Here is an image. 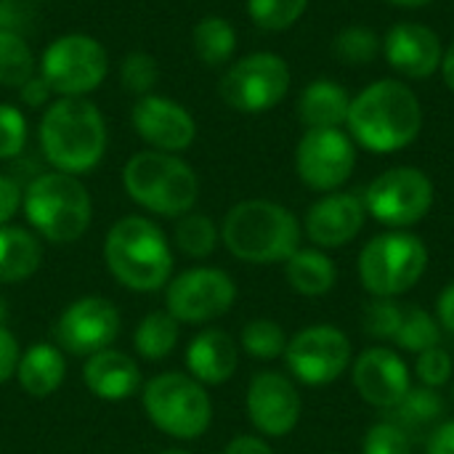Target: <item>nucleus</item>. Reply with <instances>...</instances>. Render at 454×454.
<instances>
[{"label": "nucleus", "instance_id": "f257e3e1", "mask_svg": "<svg viewBox=\"0 0 454 454\" xmlns=\"http://www.w3.org/2000/svg\"><path fill=\"white\" fill-rule=\"evenodd\" d=\"M354 141L375 154L407 149L423 128V109L415 90L399 80H378L351 98L346 120Z\"/></svg>", "mask_w": 454, "mask_h": 454}, {"label": "nucleus", "instance_id": "f03ea898", "mask_svg": "<svg viewBox=\"0 0 454 454\" xmlns=\"http://www.w3.org/2000/svg\"><path fill=\"white\" fill-rule=\"evenodd\" d=\"M104 261L112 277L136 293H157L168 287L173 274V253L165 231L144 218H120L104 242Z\"/></svg>", "mask_w": 454, "mask_h": 454}, {"label": "nucleus", "instance_id": "7ed1b4c3", "mask_svg": "<svg viewBox=\"0 0 454 454\" xmlns=\"http://www.w3.org/2000/svg\"><path fill=\"white\" fill-rule=\"evenodd\" d=\"M40 146L59 173L93 170L106 152V122L98 106L85 98L53 101L40 122Z\"/></svg>", "mask_w": 454, "mask_h": 454}, {"label": "nucleus", "instance_id": "20e7f679", "mask_svg": "<svg viewBox=\"0 0 454 454\" xmlns=\"http://www.w3.org/2000/svg\"><path fill=\"white\" fill-rule=\"evenodd\" d=\"M221 239L245 263H285L301 247V223L271 200H245L226 213Z\"/></svg>", "mask_w": 454, "mask_h": 454}, {"label": "nucleus", "instance_id": "39448f33", "mask_svg": "<svg viewBox=\"0 0 454 454\" xmlns=\"http://www.w3.org/2000/svg\"><path fill=\"white\" fill-rule=\"evenodd\" d=\"M24 215L32 229L56 245L77 242L90 226V194L77 176L69 173H40L24 189Z\"/></svg>", "mask_w": 454, "mask_h": 454}, {"label": "nucleus", "instance_id": "423d86ee", "mask_svg": "<svg viewBox=\"0 0 454 454\" xmlns=\"http://www.w3.org/2000/svg\"><path fill=\"white\" fill-rule=\"evenodd\" d=\"M122 186L130 200L149 213L181 218L192 213L200 181L194 170L168 152H138L122 170Z\"/></svg>", "mask_w": 454, "mask_h": 454}, {"label": "nucleus", "instance_id": "0eeeda50", "mask_svg": "<svg viewBox=\"0 0 454 454\" xmlns=\"http://www.w3.org/2000/svg\"><path fill=\"white\" fill-rule=\"evenodd\" d=\"M149 423L165 436L194 442L213 423V402L202 383L184 372H162L141 388Z\"/></svg>", "mask_w": 454, "mask_h": 454}, {"label": "nucleus", "instance_id": "6e6552de", "mask_svg": "<svg viewBox=\"0 0 454 454\" xmlns=\"http://www.w3.org/2000/svg\"><path fill=\"white\" fill-rule=\"evenodd\" d=\"M428 269V247L420 237L394 229L372 237L359 253V279L375 298L410 293Z\"/></svg>", "mask_w": 454, "mask_h": 454}, {"label": "nucleus", "instance_id": "1a4fd4ad", "mask_svg": "<svg viewBox=\"0 0 454 454\" xmlns=\"http://www.w3.org/2000/svg\"><path fill=\"white\" fill-rule=\"evenodd\" d=\"M109 69V59L104 45L90 35H64L56 37L40 64V77L51 85L61 98H80L96 90Z\"/></svg>", "mask_w": 454, "mask_h": 454}, {"label": "nucleus", "instance_id": "9d476101", "mask_svg": "<svg viewBox=\"0 0 454 454\" xmlns=\"http://www.w3.org/2000/svg\"><path fill=\"white\" fill-rule=\"evenodd\" d=\"M364 207L383 226H415L434 207V184L418 168H391L367 186Z\"/></svg>", "mask_w": 454, "mask_h": 454}, {"label": "nucleus", "instance_id": "9b49d317", "mask_svg": "<svg viewBox=\"0 0 454 454\" xmlns=\"http://www.w3.org/2000/svg\"><path fill=\"white\" fill-rule=\"evenodd\" d=\"M290 90V69L282 56L261 51L239 59L221 80L223 101L237 112L274 109Z\"/></svg>", "mask_w": 454, "mask_h": 454}, {"label": "nucleus", "instance_id": "f8f14e48", "mask_svg": "<svg viewBox=\"0 0 454 454\" xmlns=\"http://www.w3.org/2000/svg\"><path fill=\"white\" fill-rule=\"evenodd\" d=\"M237 301V285L234 279L210 266H197L165 287V311L181 325H205L218 317H223Z\"/></svg>", "mask_w": 454, "mask_h": 454}, {"label": "nucleus", "instance_id": "ddd939ff", "mask_svg": "<svg viewBox=\"0 0 454 454\" xmlns=\"http://www.w3.org/2000/svg\"><path fill=\"white\" fill-rule=\"evenodd\" d=\"M285 364L303 386H330L351 364V340L335 325H314L287 340Z\"/></svg>", "mask_w": 454, "mask_h": 454}, {"label": "nucleus", "instance_id": "4468645a", "mask_svg": "<svg viewBox=\"0 0 454 454\" xmlns=\"http://www.w3.org/2000/svg\"><path fill=\"white\" fill-rule=\"evenodd\" d=\"M356 165L354 141L340 128L306 130L295 149V170L301 181L314 192L340 189Z\"/></svg>", "mask_w": 454, "mask_h": 454}, {"label": "nucleus", "instance_id": "2eb2a0df", "mask_svg": "<svg viewBox=\"0 0 454 454\" xmlns=\"http://www.w3.org/2000/svg\"><path fill=\"white\" fill-rule=\"evenodd\" d=\"M56 346L64 354L72 356H93L104 348H112V343L120 335V311L112 301L88 295L69 303L59 322H56Z\"/></svg>", "mask_w": 454, "mask_h": 454}, {"label": "nucleus", "instance_id": "dca6fc26", "mask_svg": "<svg viewBox=\"0 0 454 454\" xmlns=\"http://www.w3.org/2000/svg\"><path fill=\"white\" fill-rule=\"evenodd\" d=\"M245 410L253 428L269 439H282L301 423L303 402L295 383L282 372H258L245 396Z\"/></svg>", "mask_w": 454, "mask_h": 454}, {"label": "nucleus", "instance_id": "f3484780", "mask_svg": "<svg viewBox=\"0 0 454 454\" xmlns=\"http://www.w3.org/2000/svg\"><path fill=\"white\" fill-rule=\"evenodd\" d=\"M351 378H354V388L359 391V396L370 407L386 410V412L394 410L404 399V394L412 388L410 367L394 348H386V346L367 348L364 354H359V359L354 362Z\"/></svg>", "mask_w": 454, "mask_h": 454}, {"label": "nucleus", "instance_id": "a211bd4d", "mask_svg": "<svg viewBox=\"0 0 454 454\" xmlns=\"http://www.w3.org/2000/svg\"><path fill=\"white\" fill-rule=\"evenodd\" d=\"M133 128L146 144L168 154L189 149L197 136L194 117L178 101L152 93L141 96L133 106Z\"/></svg>", "mask_w": 454, "mask_h": 454}, {"label": "nucleus", "instance_id": "6ab92c4d", "mask_svg": "<svg viewBox=\"0 0 454 454\" xmlns=\"http://www.w3.org/2000/svg\"><path fill=\"white\" fill-rule=\"evenodd\" d=\"M367 221V207L359 197L330 192L306 213V234L319 250H335L359 237Z\"/></svg>", "mask_w": 454, "mask_h": 454}, {"label": "nucleus", "instance_id": "aec40b11", "mask_svg": "<svg viewBox=\"0 0 454 454\" xmlns=\"http://www.w3.org/2000/svg\"><path fill=\"white\" fill-rule=\"evenodd\" d=\"M383 53L399 74L415 77V80L431 77L442 67V59H444L439 35L431 27L418 24V21L394 24L386 32Z\"/></svg>", "mask_w": 454, "mask_h": 454}, {"label": "nucleus", "instance_id": "412c9836", "mask_svg": "<svg viewBox=\"0 0 454 454\" xmlns=\"http://www.w3.org/2000/svg\"><path fill=\"white\" fill-rule=\"evenodd\" d=\"M82 383L101 402H122L141 391V370L133 356L117 348H104L88 356Z\"/></svg>", "mask_w": 454, "mask_h": 454}, {"label": "nucleus", "instance_id": "4be33fe9", "mask_svg": "<svg viewBox=\"0 0 454 454\" xmlns=\"http://www.w3.org/2000/svg\"><path fill=\"white\" fill-rule=\"evenodd\" d=\"M239 348L223 330H202L186 346V370L202 386H221L237 372Z\"/></svg>", "mask_w": 454, "mask_h": 454}, {"label": "nucleus", "instance_id": "5701e85b", "mask_svg": "<svg viewBox=\"0 0 454 454\" xmlns=\"http://www.w3.org/2000/svg\"><path fill=\"white\" fill-rule=\"evenodd\" d=\"M67 378V359L59 346L35 343L29 346L16 367V380L27 396L48 399L53 396Z\"/></svg>", "mask_w": 454, "mask_h": 454}, {"label": "nucleus", "instance_id": "b1692460", "mask_svg": "<svg viewBox=\"0 0 454 454\" xmlns=\"http://www.w3.org/2000/svg\"><path fill=\"white\" fill-rule=\"evenodd\" d=\"M388 412H391L388 423L402 428L415 442V439H428V434L444 420L447 402H444V396L436 388L412 386L404 394V399L394 410H388Z\"/></svg>", "mask_w": 454, "mask_h": 454}, {"label": "nucleus", "instance_id": "393cba45", "mask_svg": "<svg viewBox=\"0 0 454 454\" xmlns=\"http://www.w3.org/2000/svg\"><path fill=\"white\" fill-rule=\"evenodd\" d=\"M351 98L333 80H314L298 101V114L309 130L319 128H340L348 120Z\"/></svg>", "mask_w": 454, "mask_h": 454}, {"label": "nucleus", "instance_id": "a878e982", "mask_svg": "<svg viewBox=\"0 0 454 454\" xmlns=\"http://www.w3.org/2000/svg\"><path fill=\"white\" fill-rule=\"evenodd\" d=\"M285 277L287 285L306 295V298H319L327 295L335 282H338V269L335 261L319 250V247H298L287 261H285Z\"/></svg>", "mask_w": 454, "mask_h": 454}, {"label": "nucleus", "instance_id": "bb28decb", "mask_svg": "<svg viewBox=\"0 0 454 454\" xmlns=\"http://www.w3.org/2000/svg\"><path fill=\"white\" fill-rule=\"evenodd\" d=\"M43 263L40 239L21 226H0V285L29 279Z\"/></svg>", "mask_w": 454, "mask_h": 454}, {"label": "nucleus", "instance_id": "cd10ccee", "mask_svg": "<svg viewBox=\"0 0 454 454\" xmlns=\"http://www.w3.org/2000/svg\"><path fill=\"white\" fill-rule=\"evenodd\" d=\"M176 343H178V322L168 311L146 314L133 333V346H136L138 356H144L149 362H160V359L170 356Z\"/></svg>", "mask_w": 454, "mask_h": 454}, {"label": "nucleus", "instance_id": "c85d7f7f", "mask_svg": "<svg viewBox=\"0 0 454 454\" xmlns=\"http://www.w3.org/2000/svg\"><path fill=\"white\" fill-rule=\"evenodd\" d=\"M192 43H194V51H197L202 64L221 67V64H226L231 59V53L237 48V32L221 16H205L194 27Z\"/></svg>", "mask_w": 454, "mask_h": 454}, {"label": "nucleus", "instance_id": "c756f323", "mask_svg": "<svg viewBox=\"0 0 454 454\" xmlns=\"http://www.w3.org/2000/svg\"><path fill=\"white\" fill-rule=\"evenodd\" d=\"M35 77V56L13 29H0V85L21 88Z\"/></svg>", "mask_w": 454, "mask_h": 454}, {"label": "nucleus", "instance_id": "7c9ffc66", "mask_svg": "<svg viewBox=\"0 0 454 454\" xmlns=\"http://www.w3.org/2000/svg\"><path fill=\"white\" fill-rule=\"evenodd\" d=\"M394 340L399 348H404L410 354H423L442 343V325L431 311H426L420 306H410V309H404V319H402V327Z\"/></svg>", "mask_w": 454, "mask_h": 454}, {"label": "nucleus", "instance_id": "2f4dec72", "mask_svg": "<svg viewBox=\"0 0 454 454\" xmlns=\"http://www.w3.org/2000/svg\"><path fill=\"white\" fill-rule=\"evenodd\" d=\"M173 239L178 250L189 258H207L218 247V229L202 213H186L178 218Z\"/></svg>", "mask_w": 454, "mask_h": 454}, {"label": "nucleus", "instance_id": "473e14b6", "mask_svg": "<svg viewBox=\"0 0 454 454\" xmlns=\"http://www.w3.org/2000/svg\"><path fill=\"white\" fill-rule=\"evenodd\" d=\"M239 346L245 348L247 356L261 359V362H271V359L285 356L287 335H285L282 325L274 319H253L242 327Z\"/></svg>", "mask_w": 454, "mask_h": 454}, {"label": "nucleus", "instance_id": "72a5a7b5", "mask_svg": "<svg viewBox=\"0 0 454 454\" xmlns=\"http://www.w3.org/2000/svg\"><path fill=\"white\" fill-rule=\"evenodd\" d=\"M309 0H247L250 19L269 32L290 29L306 11Z\"/></svg>", "mask_w": 454, "mask_h": 454}, {"label": "nucleus", "instance_id": "f704fd0d", "mask_svg": "<svg viewBox=\"0 0 454 454\" xmlns=\"http://www.w3.org/2000/svg\"><path fill=\"white\" fill-rule=\"evenodd\" d=\"M404 319V306L396 303V298H375L364 306L362 325L370 338L378 340H394Z\"/></svg>", "mask_w": 454, "mask_h": 454}, {"label": "nucleus", "instance_id": "c9c22d12", "mask_svg": "<svg viewBox=\"0 0 454 454\" xmlns=\"http://www.w3.org/2000/svg\"><path fill=\"white\" fill-rule=\"evenodd\" d=\"M335 56L343 64H367L380 51V37L367 27H346L335 37Z\"/></svg>", "mask_w": 454, "mask_h": 454}, {"label": "nucleus", "instance_id": "e433bc0d", "mask_svg": "<svg viewBox=\"0 0 454 454\" xmlns=\"http://www.w3.org/2000/svg\"><path fill=\"white\" fill-rule=\"evenodd\" d=\"M120 80H122L125 90L146 96L157 85V80H160V67H157V61L149 53L133 51L120 64Z\"/></svg>", "mask_w": 454, "mask_h": 454}, {"label": "nucleus", "instance_id": "4c0bfd02", "mask_svg": "<svg viewBox=\"0 0 454 454\" xmlns=\"http://www.w3.org/2000/svg\"><path fill=\"white\" fill-rule=\"evenodd\" d=\"M454 364L450 351H444L442 346H434L423 354H418V362H415V375L420 380V386L426 388H444L450 380H452Z\"/></svg>", "mask_w": 454, "mask_h": 454}, {"label": "nucleus", "instance_id": "58836bf2", "mask_svg": "<svg viewBox=\"0 0 454 454\" xmlns=\"http://www.w3.org/2000/svg\"><path fill=\"white\" fill-rule=\"evenodd\" d=\"M362 454H412V439L394 423H378L367 431Z\"/></svg>", "mask_w": 454, "mask_h": 454}, {"label": "nucleus", "instance_id": "ea45409f", "mask_svg": "<svg viewBox=\"0 0 454 454\" xmlns=\"http://www.w3.org/2000/svg\"><path fill=\"white\" fill-rule=\"evenodd\" d=\"M24 144H27L24 114L11 104H0V160L19 157Z\"/></svg>", "mask_w": 454, "mask_h": 454}, {"label": "nucleus", "instance_id": "a19ab883", "mask_svg": "<svg viewBox=\"0 0 454 454\" xmlns=\"http://www.w3.org/2000/svg\"><path fill=\"white\" fill-rule=\"evenodd\" d=\"M19 359H21L19 340L13 338V333L8 327H0V386L16 375Z\"/></svg>", "mask_w": 454, "mask_h": 454}, {"label": "nucleus", "instance_id": "79ce46f5", "mask_svg": "<svg viewBox=\"0 0 454 454\" xmlns=\"http://www.w3.org/2000/svg\"><path fill=\"white\" fill-rule=\"evenodd\" d=\"M21 186L11 176H0V226H8V221L19 213L21 207Z\"/></svg>", "mask_w": 454, "mask_h": 454}, {"label": "nucleus", "instance_id": "37998d69", "mask_svg": "<svg viewBox=\"0 0 454 454\" xmlns=\"http://www.w3.org/2000/svg\"><path fill=\"white\" fill-rule=\"evenodd\" d=\"M426 454H454V420H442L428 434Z\"/></svg>", "mask_w": 454, "mask_h": 454}, {"label": "nucleus", "instance_id": "c03bdc74", "mask_svg": "<svg viewBox=\"0 0 454 454\" xmlns=\"http://www.w3.org/2000/svg\"><path fill=\"white\" fill-rule=\"evenodd\" d=\"M223 454H274L261 436H237L226 444Z\"/></svg>", "mask_w": 454, "mask_h": 454}, {"label": "nucleus", "instance_id": "a18cd8bd", "mask_svg": "<svg viewBox=\"0 0 454 454\" xmlns=\"http://www.w3.org/2000/svg\"><path fill=\"white\" fill-rule=\"evenodd\" d=\"M436 319H439V325H442L447 333H452L454 335V282H450V285L442 290V295H439Z\"/></svg>", "mask_w": 454, "mask_h": 454}, {"label": "nucleus", "instance_id": "49530a36", "mask_svg": "<svg viewBox=\"0 0 454 454\" xmlns=\"http://www.w3.org/2000/svg\"><path fill=\"white\" fill-rule=\"evenodd\" d=\"M19 90H21V98H24L29 106H43V104L48 101V96L53 93L51 85H48L43 77H32V80H29L27 85H21Z\"/></svg>", "mask_w": 454, "mask_h": 454}, {"label": "nucleus", "instance_id": "de8ad7c7", "mask_svg": "<svg viewBox=\"0 0 454 454\" xmlns=\"http://www.w3.org/2000/svg\"><path fill=\"white\" fill-rule=\"evenodd\" d=\"M442 74H444L447 88L454 90V43L447 48V53H444V59H442Z\"/></svg>", "mask_w": 454, "mask_h": 454}, {"label": "nucleus", "instance_id": "09e8293b", "mask_svg": "<svg viewBox=\"0 0 454 454\" xmlns=\"http://www.w3.org/2000/svg\"><path fill=\"white\" fill-rule=\"evenodd\" d=\"M388 3L402 5V8H423V5H428L431 0H388Z\"/></svg>", "mask_w": 454, "mask_h": 454}, {"label": "nucleus", "instance_id": "8fccbe9b", "mask_svg": "<svg viewBox=\"0 0 454 454\" xmlns=\"http://www.w3.org/2000/svg\"><path fill=\"white\" fill-rule=\"evenodd\" d=\"M5 319H8V306H5V301L0 298V327H5Z\"/></svg>", "mask_w": 454, "mask_h": 454}, {"label": "nucleus", "instance_id": "3c124183", "mask_svg": "<svg viewBox=\"0 0 454 454\" xmlns=\"http://www.w3.org/2000/svg\"><path fill=\"white\" fill-rule=\"evenodd\" d=\"M160 454H186V452H181V450H168V452H160Z\"/></svg>", "mask_w": 454, "mask_h": 454}, {"label": "nucleus", "instance_id": "603ef678", "mask_svg": "<svg viewBox=\"0 0 454 454\" xmlns=\"http://www.w3.org/2000/svg\"><path fill=\"white\" fill-rule=\"evenodd\" d=\"M452 402H454V386H452Z\"/></svg>", "mask_w": 454, "mask_h": 454}]
</instances>
